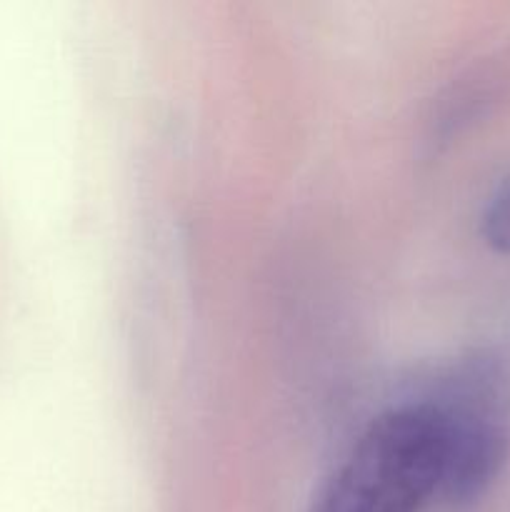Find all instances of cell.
Segmentation results:
<instances>
[{"label": "cell", "mask_w": 510, "mask_h": 512, "mask_svg": "<svg viewBox=\"0 0 510 512\" xmlns=\"http://www.w3.org/2000/svg\"><path fill=\"white\" fill-rule=\"evenodd\" d=\"M448 430L435 400L385 410L360 435L313 512H420L440 498Z\"/></svg>", "instance_id": "obj_1"}, {"label": "cell", "mask_w": 510, "mask_h": 512, "mask_svg": "<svg viewBox=\"0 0 510 512\" xmlns=\"http://www.w3.org/2000/svg\"><path fill=\"white\" fill-rule=\"evenodd\" d=\"M480 233L488 248L500 255H510V175L500 180L498 188L490 193L483 208Z\"/></svg>", "instance_id": "obj_3"}, {"label": "cell", "mask_w": 510, "mask_h": 512, "mask_svg": "<svg viewBox=\"0 0 510 512\" xmlns=\"http://www.w3.org/2000/svg\"><path fill=\"white\" fill-rule=\"evenodd\" d=\"M435 403L448 430L440 498L463 508L488 493L510 460V370L473 360Z\"/></svg>", "instance_id": "obj_2"}]
</instances>
